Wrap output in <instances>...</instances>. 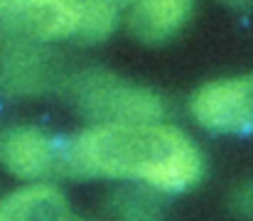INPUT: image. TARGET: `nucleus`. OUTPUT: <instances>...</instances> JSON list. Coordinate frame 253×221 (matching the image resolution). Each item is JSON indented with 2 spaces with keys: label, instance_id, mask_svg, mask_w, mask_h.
I'll list each match as a JSON object with an SVG mask.
<instances>
[{
  "label": "nucleus",
  "instance_id": "obj_2",
  "mask_svg": "<svg viewBox=\"0 0 253 221\" xmlns=\"http://www.w3.org/2000/svg\"><path fill=\"white\" fill-rule=\"evenodd\" d=\"M121 20L113 0H2V37L35 44L101 42Z\"/></svg>",
  "mask_w": 253,
  "mask_h": 221
},
{
  "label": "nucleus",
  "instance_id": "obj_5",
  "mask_svg": "<svg viewBox=\"0 0 253 221\" xmlns=\"http://www.w3.org/2000/svg\"><path fill=\"white\" fill-rule=\"evenodd\" d=\"M0 167L20 182L49 179L64 167V145L40 126H7L0 131Z\"/></svg>",
  "mask_w": 253,
  "mask_h": 221
},
{
  "label": "nucleus",
  "instance_id": "obj_9",
  "mask_svg": "<svg viewBox=\"0 0 253 221\" xmlns=\"http://www.w3.org/2000/svg\"><path fill=\"white\" fill-rule=\"evenodd\" d=\"M231 204H234V212H236V214L251 217L253 219V182H246V184L236 187Z\"/></svg>",
  "mask_w": 253,
  "mask_h": 221
},
{
  "label": "nucleus",
  "instance_id": "obj_1",
  "mask_svg": "<svg viewBox=\"0 0 253 221\" xmlns=\"http://www.w3.org/2000/svg\"><path fill=\"white\" fill-rule=\"evenodd\" d=\"M64 167L165 197L199 184L204 155L189 133L163 118L91 123L64 145Z\"/></svg>",
  "mask_w": 253,
  "mask_h": 221
},
{
  "label": "nucleus",
  "instance_id": "obj_10",
  "mask_svg": "<svg viewBox=\"0 0 253 221\" xmlns=\"http://www.w3.org/2000/svg\"><path fill=\"white\" fill-rule=\"evenodd\" d=\"M113 2H116V5H118V7H128V5H130V2H133V0H113Z\"/></svg>",
  "mask_w": 253,
  "mask_h": 221
},
{
  "label": "nucleus",
  "instance_id": "obj_6",
  "mask_svg": "<svg viewBox=\"0 0 253 221\" xmlns=\"http://www.w3.org/2000/svg\"><path fill=\"white\" fill-rule=\"evenodd\" d=\"M59 81V64L47 44L5 37L0 47V93L30 98L49 91Z\"/></svg>",
  "mask_w": 253,
  "mask_h": 221
},
{
  "label": "nucleus",
  "instance_id": "obj_3",
  "mask_svg": "<svg viewBox=\"0 0 253 221\" xmlns=\"http://www.w3.org/2000/svg\"><path fill=\"white\" fill-rule=\"evenodd\" d=\"M72 106L91 123L163 118V98L130 79L106 69H86L64 81Z\"/></svg>",
  "mask_w": 253,
  "mask_h": 221
},
{
  "label": "nucleus",
  "instance_id": "obj_4",
  "mask_svg": "<svg viewBox=\"0 0 253 221\" xmlns=\"http://www.w3.org/2000/svg\"><path fill=\"white\" fill-rule=\"evenodd\" d=\"M189 116L216 135H253V72L202 84L189 98Z\"/></svg>",
  "mask_w": 253,
  "mask_h": 221
},
{
  "label": "nucleus",
  "instance_id": "obj_11",
  "mask_svg": "<svg viewBox=\"0 0 253 221\" xmlns=\"http://www.w3.org/2000/svg\"><path fill=\"white\" fill-rule=\"evenodd\" d=\"M0 2H2V0H0Z\"/></svg>",
  "mask_w": 253,
  "mask_h": 221
},
{
  "label": "nucleus",
  "instance_id": "obj_7",
  "mask_svg": "<svg viewBox=\"0 0 253 221\" xmlns=\"http://www.w3.org/2000/svg\"><path fill=\"white\" fill-rule=\"evenodd\" d=\"M126 10V22L135 40L163 44L187 27L194 12V0H133Z\"/></svg>",
  "mask_w": 253,
  "mask_h": 221
},
{
  "label": "nucleus",
  "instance_id": "obj_8",
  "mask_svg": "<svg viewBox=\"0 0 253 221\" xmlns=\"http://www.w3.org/2000/svg\"><path fill=\"white\" fill-rule=\"evenodd\" d=\"M69 214L67 194L49 179L22 182L0 197V221H59Z\"/></svg>",
  "mask_w": 253,
  "mask_h": 221
}]
</instances>
